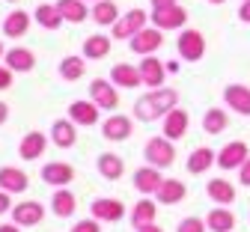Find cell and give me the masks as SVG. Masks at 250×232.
<instances>
[{"label":"cell","instance_id":"cell-1","mask_svg":"<svg viewBox=\"0 0 250 232\" xmlns=\"http://www.w3.org/2000/svg\"><path fill=\"white\" fill-rule=\"evenodd\" d=\"M173 107H179V89L173 86H155L146 95L137 98L134 105V116L140 122H161Z\"/></svg>","mask_w":250,"mask_h":232},{"label":"cell","instance_id":"cell-2","mask_svg":"<svg viewBox=\"0 0 250 232\" xmlns=\"http://www.w3.org/2000/svg\"><path fill=\"white\" fill-rule=\"evenodd\" d=\"M143 158L146 164H152V167H158V170H167L173 167V161H176V146L170 137H149L146 146H143Z\"/></svg>","mask_w":250,"mask_h":232},{"label":"cell","instance_id":"cell-3","mask_svg":"<svg viewBox=\"0 0 250 232\" xmlns=\"http://www.w3.org/2000/svg\"><path fill=\"white\" fill-rule=\"evenodd\" d=\"M176 51H179V57L185 63H200L206 57V36L194 27H185V30H179Z\"/></svg>","mask_w":250,"mask_h":232},{"label":"cell","instance_id":"cell-4","mask_svg":"<svg viewBox=\"0 0 250 232\" xmlns=\"http://www.w3.org/2000/svg\"><path fill=\"white\" fill-rule=\"evenodd\" d=\"M146 21H149V15H146L143 9H128V12H122L119 21L110 27V36H113L116 42H128L134 33H140V30L146 27Z\"/></svg>","mask_w":250,"mask_h":232},{"label":"cell","instance_id":"cell-5","mask_svg":"<svg viewBox=\"0 0 250 232\" xmlns=\"http://www.w3.org/2000/svg\"><path fill=\"white\" fill-rule=\"evenodd\" d=\"M89 98L102 110H116L119 107V86L110 78H96V81H89Z\"/></svg>","mask_w":250,"mask_h":232},{"label":"cell","instance_id":"cell-6","mask_svg":"<svg viewBox=\"0 0 250 232\" xmlns=\"http://www.w3.org/2000/svg\"><path fill=\"white\" fill-rule=\"evenodd\" d=\"M128 45H131V51L134 54H140V57H149V54H155L161 45H164V30H158V27H143L140 33H134V36L128 39Z\"/></svg>","mask_w":250,"mask_h":232},{"label":"cell","instance_id":"cell-7","mask_svg":"<svg viewBox=\"0 0 250 232\" xmlns=\"http://www.w3.org/2000/svg\"><path fill=\"white\" fill-rule=\"evenodd\" d=\"M39 176L48 188H69L75 182V167L69 161H48Z\"/></svg>","mask_w":250,"mask_h":232},{"label":"cell","instance_id":"cell-8","mask_svg":"<svg viewBox=\"0 0 250 232\" xmlns=\"http://www.w3.org/2000/svg\"><path fill=\"white\" fill-rule=\"evenodd\" d=\"M45 220V206L39 200H21L12 206V223H18L21 229L27 226H39Z\"/></svg>","mask_w":250,"mask_h":232},{"label":"cell","instance_id":"cell-9","mask_svg":"<svg viewBox=\"0 0 250 232\" xmlns=\"http://www.w3.org/2000/svg\"><path fill=\"white\" fill-rule=\"evenodd\" d=\"M247 158H250V146L244 140H232L224 149H217V167L224 173H229V170H238Z\"/></svg>","mask_w":250,"mask_h":232},{"label":"cell","instance_id":"cell-10","mask_svg":"<svg viewBox=\"0 0 250 232\" xmlns=\"http://www.w3.org/2000/svg\"><path fill=\"white\" fill-rule=\"evenodd\" d=\"M134 134V122L131 116H122V113H113L102 122V137L107 143H122V140H128Z\"/></svg>","mask_w":250,"mask_h":232},{"label":"cell","instance_id":"cell-11","mask_svg":"<svg viewBox=\"0 0 250 232\" xmlns=\"http://www.w3.org/2000/svg\"><path fill=\"white\" fill-rule=\"evenodd\" d=\"M89 214L102 223H119L125 217V206L122 200H113V196H99V200L89 203Z\"/></svg>","mask_w":250,"mask_h":232},{"label":"cell","instance_id":"cell-12","mask_svg":"<svg viewBox=\"0 0 250 232\" xmlns=\"http://www.w3.org/2000/svg\"><path fill=\"white\" fill-rule=\"evenodd\" d=\"M188 128H191V113L182 110V107H173V110L161 119V134L170 137L173 143H179V140L188 134Z\"/></svg>","mask_w":250,"mask_h":232},{"label":"cell","instance_id":"cell-13","mask_svg":"<svg viewBox=\"0 0 250 232\" xmlns=\"http://www.w3.org/2000/svg\"><path fill=\"white\" fill-rule=\"evenodd\" d=\"M152 24L158 30H185L188 24V9H182L179 3L173 6H164V9H152Z\"/></svg>","mask_w":250,"mask_h":232},{"label":"cell","instance_id":"cell-14","mask_svg":"<svg viewBox=\"0 0 250 232\" xmlns=\"http://www.w3.org/2000/svg\"><path fill=\"white\" fill-rule=\"evenodd\" d=\"M131 182H134V190H137V193L152 196V193H158V188H161L164 176H161V170H158V167H152V164H143V167H137V170H134Z\"/></svg>","mask_w":250,"mask_h":232},{"label":"cell","instance_id":"cell-15","mask_svg":"<svg viewBox=\"0 0 250 232\" xmlns=\"http://www.w3.org/2000/svg\"><path fill=\"white\" fill-rule=\"evenodd\" d=\"M48 143H51V137L42 134V131H27V134L21 137V143H18V158L21 161H36V158L45 155Z\"/></svg>","mask_w":250,"mask_h":232},{"label":"cell","instance_id":"cell-16","mask_svg":"<svg viewBox=\"0 0 250 232\" xmlns=\"http://www.w3.org/2000/svg\"><path fill=\"white\" fill-rule=\"evenodd\" d=\"M137 69H140L143 86H149V89H155V86H164V81H167V65H164L158 57H155V54L143 57Z\"/></svg>","mask_w":250,"mask_h":232},{"label":"cell","instance_id":"cell-17","mask_svg":"<svg viewBox=\"0 0 250 232\" xmlns=\"http://www.w3.org/2000/svg\"><path fill=\"white\" fill-rule=\"evenodd\" d=\"M99 105L92 102H83V98H78V102H72L69 105V119L78 125V128H92V125H99Z\"/></svg>","mask_w":250,"mask_h":232},{"label":"cell","instance_id":"cell-18","mask_svg":"<svg viewBox=\"0 0 250 232\" xmlns=\"http://www.w3.org/2000/svg\"><path fill=\"white\" fill-rule=\"evenodd\" d=\"M51 143L57 146V149H72L75 143H78V125L66 116V119H54L51 122Z\"/></svg>","mask_w":250,"mask_h":232},{"label":"cell","instance_id":"cell-19","mask_svg":"<svg viewBox=\"0 0 250 232\" xmlns=\"http://www.w3.org/2000/svg\"><path fill=\"white\" fill-rule=\"evenodd\" d=\"M217 164V152L214 149H208V146H197L191 155H188V161H185V170L191 173V176H206L211 167Z\"/></svg>","mask_w":250,"mask_h":232},{"label":"cell","instance_id":"cell-20","mask_svg":"<svg viewBox=\"0 0 250 232\" xmlns=\"http://www.w3.org/2000/svg\"><path fill=\"white\" fill-rule=\"evenodd\" d=\"M224 102L232 113L238 116H250V86L244 84H229L224 86Z\"/></svg>","mask_w":250,"mask_h":232},{"label":"cell","instance_id":"cell-21","mask_svg":"<svg viewBox=\"0 0 250 232\" xmlns=\"http://www.w3.org/2000/svg\"><path fill=\"white\" fill-rule=\"evenodd\" d=\"M3 63L9 65L15 75H27V72L36 69V54L30 51V48H24V45H18V48H9V51H6Z\"/></svg>","mask_w":250,"mask_h":232},{"label":"cell","instance_id":"cell-22","mask_svg":"<svg viewBox=\"0 0 250 232\" xmlns=\"http://www.w3.org/2000/svg\"><path fill=\"white\" fill-rule=\"evenodd\" d=\"M206 193H208V200L214 203V206H232L238 196H235V185L232 182H227V179H208V185H206Z\"/></svg>","mask_w":250,"mask_h":232},{"label":"cell","instance_id":"cell-23","mask_svg":"<svg viewBox=\"0 0 250 232\" xmlns=\"http://www.w3.org/2000/svg\"><path fill=\"white\" fill-rule=\"evenodd\" d=\"M110 81L119 86V89H134V86H143V78H140V69L131 63H116L110 69Z\"/></svg>","mask_w":250,"mask_h":232},{"label":"cell","instance_id":"cell-24","mask_svg":"<svg viewBox=\"0 0 250 232\" xmlns=\"http://www.w3.org/2000/svg\"><path fill=\"white\" fill-rule=\"evenodd\" d=\"M30 188V179L21 167H0V190H6V193H24Z\"/></svg>","mask_w":250,"mask_h":232},{"label":"cell","instance_id":"cell-25","mask_svg":"<svg viewBox=\"0 0 250 232\" xmlns=\"http://www.w3.org/2000/svg\"><path fill=\"white\" fill-rule=\"evenodd\" d=\"M51 211L57 214V217H75V211H78V196L69 190V188H54V196H51Z\"/></svg>","mask_w":250,"mask_h":232},{"label":"cell","instance_id":"cell-26","mask_svg":"<svg viewBox=\"0 0 250 232\" xmlns=\"http://www.w3.org/2000/svg\"><path fill=\"white\" fill-rule=\"evenodd\" d=\"M96 167H99V176H104L107 182H119L125 176V161L116 152H102L99 161H96Z\"/></svg>","mask_w":250,"mask_h":232},{"label":"cell","instance_id":"cell-27","mask_svg":"<svg viewBox=\"0 0 250 232\" xmlns=\"http://www.w3.org/2000/svg\"><path fill=\"white\" fill-rule=\"evenodd\" d=\"M110 48H113V36H104V33H92L83 42V57L86 60H104L110 57Z\"/></svg>","mask_w":250,"mask_h":232},{"label":"cell","instance_id":"cell-28","mask_svg":"<svg viewBox=\"0 0 250 232\" xmlns=\"http://www.w3.org/2000/svg\"><path fill=\"white\" fill-rule=\"evenodd\" d=\"M185 196H188L185 182H179V179H164L161 188H158V193H155V200H158L161 206H176V203L185 200Z\"/></svg>","mask_w":250,"mask_h":232},{"label":"cell","instance_id":"cell-29","mask_svg":"<svg viewBox=\"0 0 250 232\" xmlns=\"http://www.w3.org/2000/svg\"><path fill=\"white\" fill-rule=\"evenodd\" d=\"M57 9H60L62 21H69V24H83L92 12L86 6V0H57Z\"/></svg>","mask_w":250,"mask_h":232},{"label":"cell","instance_id":"cell-30","mask_svg":"<svg viewBox=\"0 0 250 232\" xmlns=\"http://www.w3.org/2000/svg\"><path fill=\"white\" fill-rule=\"evenodd\" d=\"M30 21H33V15H27L21 9H12L3 18V33H6L9 39H21V36H27V33H30Z\"/></svg>","mask_w":250,"mask_h":232},{"label":"cell","instance_id":"cell-31","mask_svg":"<svg viewBox=\"0 0 250 232\" xmlns=\"http://www.w3.org/2000/svg\"><path fill=\"white\" fill-rule=\"evenodd\" d=\"M206 223H208V232H232L235 229V214L229 211V206H214L206 214Z\"/></svg>","mask_w":250,"mask_h":232},{"label":"cell","instance_id":"cell-32","mask_svg":"<svg viewBox=\"0 0 250 232\" xmlns=\"http://www.w3.org/2000/svg\"><path fill=\"white\" fill-rule=\"evenodd\" d=\"M119 6L113 3V0H99V3H92V12H89V18L96 21L99 27H113L116 21H119Z\"/></svg>","mask_w":250,"mask_h":232},{"label":"cell","instance_id":"cell-33","mask_svg":"<svg viewBox=\"0 0 250 232\" xmlns=\"http://www.w3.org/2000/svg\"><path fill=\"white\" fill-rule=\"evenodd\" d=\"M86 75V57H62L60 60V78L66 81V84H75Z\"/></svg>","mask_w":250,"mask_h":232},{"label":"cell","instance_id":"cell-34","mask_svg":"<svg viewBox=\"0 0 250 232\" xmlns=\"http://www.w3.org/2000/svg\"><path fill=\"white\" fill-rule=\"evenodd\" d=\"M158 220V206H155L152 200H137V206L131 209V226L140 229L146 223H155Z\"/></svg>","mask_w":250,"mask_h":232},{"label":"cell","instance_id":"cell-35","mask_svg":"<svg viewBox=\"0 0 250 232\" xmlns=\"http://www.w3.org/2000/svg\"><path fill=\"white\" fill-rule=\"evenodd\" d=\"M224 128H229V116H227V110H224V107H208L206 116H203V131L214 137V134H221Z\"/></svg>","mask_w":250,"mask_h":232},{"label":"cell","instance_id":"cell-36","mask_svg":"<svg viewBox=\"0 0 250 232\" xmlns=\"http://www.w3.org/2000/svg\"><path fill=\"white\" fill-rule=\"evenodd\" d=\"M33 18H36V24L45 27V30H60V24H62V15H60L57 3H39L36 12H33Z\"/></svg>","mask_w":250,"mask_h":232},{"label":"cell","instance_id":"cell-37","mask_svg":"<svg viewBox=\"0 0 250 232\" xmlns=\"http://www.w3.org/2000/svg\"><path fill=\"white\" fill-rule=\"evenodd\" d=\"M176 232H208V223H206V217H197V214H191V217L179 220Z\"/></svg>","mask_w":250,"mask_h":232},{"label":"cell","instance_id":"cell-38","mask_svg":"<svg viewBox=\"0 0 250 232\" xmlns=\"http://www.w3.org/2000/svg\"><path fill=\"white\" fill-rule=\"evenodd\" d=\"M72 232H102V220H96V217L89 214V217L72 223Z\"/></svg>","mask_w":250,"mask_h":232},{"label":"cell","instance_id":"cell-39","mask_svg":"<svg viewBox=\"0 0 250 232\" xmlns=\"http://www.w3.org/2000/svg\"><path fill=\"white\" fill-rule=\"evenodd\" d=\"M12 84H15V72H12L9 65L3 63V65H0V92H6V89H12Z\"/></svg>","mask_w":250,"mask_h":232},{"label":"cell","instance_id":"cell-40","mask_svg":"<svg viewBox=\"0 0 250 232\" xmlns=\"http://www.w3.org/2000/svg\"><path fill=\"white\" fill-rule=\"evenodd\" d=\"M238 185H244V188H250V158L238 167Z\"/></svg>","mask_w":250,"mask_h":232},{"label":"cell","instance_id":"cell-41","mask_svg":"<svg viewBox=\"0 0 250 232\" xmlns=\"http://www.w3.org/2000/svg\"><path fill=\"white\" fill-rule=\"evenodd\" d=\"M12 209V193H6V190H0V217H3L6 211Z\"/></svg>","mask_w":250,"mask_h":232},{"label":"cell","instance_id":"cell-42","mask_svg":"<svg viewBox=\"0 0 250 232\" xmlns=\"http://www.w3.org/2000/svg\"><path fill=\"white\" fill-rule=\"evenodd\" d=\"M238 21L250 24V0H241V6H238Z\"/></svg>","mask_w":250,"mask_h":232},{"label":"cell","instance_id":"cell-43","mask_svg":"<svg viewBox=\"0 0 250 232\" xmlns=\"http://www.w3.org/2000/svg\"><path fill=\"white\" fill-rule=\"evenodd\" d=\"M6 119H9V105L3 102V98H0V128L6 125Z\"/></svg>","mask_w":250,"mask_h":232},{"label":"cell","instance_id":"cell-44","mask_svg":"<svg viewBox=\"0 0 250 232\" xmlns=\"http://www.w3.org/2000/svg\"><path fill=\"white\" fill-rule=\"evenodd\" d=\"M149 3H152V9H164V6H173L176 0H149Z\"/></svg>","mask_w":250,"mask_h":232},{"label":"cell","instance_id":"cell-45","mask_svg":"<svg viewBox=\"0 0 250 232\" xmlns=\"http://www.w3.org/2000/svg\"><path fill=\"white\" fill-rule=\"evenodd\" d=\"M137 232H164V229H161L158 223H146V226H140Z\"/></svg>","mask_w":250,"mask_h":232},{"label":"cell","instance_id":"cell-46","mask_svg":"<svg viewBox=\"0 0 250 232\" xmlns=\"http://www.w3.org/2000/svg\"><path fill=\"white\" fill-rule=\"evenodd\" d=\"M0 232H21L18 223H0Z\"/></svg>","mask_w":250,"mask_h":232},{"label":"cell","instance_id":"cell-47","mask_svg":"<svg viewBox=\"0 0 250 232\" xmlns=\"http://www.w3.org/2000/svg\"><path fill=\"white\" fill-rule=\"evenodd\" d=\"M6 57V48H3V42H0V60H3Z\"/></svg>","mask_w":250,"mask_h":232},{"label":"cell","instance_id":"cell-48","mask_svg":"<svg viewBox=\"0 0 250 232\" xmlns=\"http://www.w3.org/2000/svg\"><path fill=\"white\" fill-rule=\"evenodd\" d=\"M208 3H214V6H221V3H227V0H208Z\"/></svg>","mask_w":250,"mask_h":232},{"label":"cell","instance_id":"cell-49","mask_svg":"<svg viewBox=\"0 0 250 232\" xmlns=\"http://www.w3.org/2000/svg\"><path fill=\"white\" fill-rule=\"evenodd\" d=\"M86 3H99V0H86Z\"/></svg>","mask_w":250,"mask_h":232},{"label":"cell","instance_id":"cell-50","mask_svg":"<svg viewBox=\"0 0 250 232\" xmlns=\"http://www.w3.org/2000/svg\"><path fill=\"white\" fill-rule=\"evenodd\" d=\"M6 3H18V0H6Z\"/></svg>","mask_w":250,"mask_h":232}]
</instances>
